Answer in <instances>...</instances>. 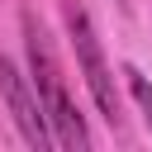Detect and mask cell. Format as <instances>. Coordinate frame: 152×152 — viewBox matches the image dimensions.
<instances>
[{"label": "cell", "mask_w": 152, "mask_h": 152, "mask_svg": "<svg viewBox=\"0 0 152 152\" xmlns=\"http://www.w3.org/2000/svg\"><path fill=\"white\" fill-rule=\"evenodd\" d=\"M0 95H5V104H10V114H14V124H19V133H24L28 147H38V152L57 147V142H52V128H48V114H43V100H38V90H33V81H28L10 57H0Z\"/></svg>", "instance_id": "obj_3"}, {"label": "cell", "mask_w": 152, "mask_h": 152, "mask_svg": "<svg viewBox=\"0 0 152 152\" xmlns=\"http://www.w3.org/2000/svg\"><path fill=\"white\" fill-rule=\"evenodd\" d=\"M66 33H71V48H76V62H81V76L100 104V114L109 124H119V90H114V71L104 62V48H100V33L90 24V14L81 5H66Z\"/></svg>", "instance_id": "obj_2"}, {"label": "cell", "mask_w": 152, "mask_h": 152, "mask_svg": "<svg viewBox=\"0 0 152 152\" xmlns=\"http://www.w3.org/2000/svg\"><path fill=\"white\" fill-rule=\"evenodd\" d=\"M124 76H128V90H133V100H138V109H142V124L152 128V86H147V76H142L138 66H124Z\"/></svg>", "instance_id": "obj_4"}, {"label": "cell", "mask_w": 152, "mask_h": 152, "mask_svg": "<svg viewBox=\"0 0 152 152\" xmlns=\"http://www.w3.org/2000/svg\"><path fill=\"white\" fill-rule=\"evenodd\" d=\"M119 5H128V0H119Z\"/></svg>", "instance_id": "obj_5"}, {"label": "cell", "mask_w": 152, "mask_h": 152, "mask_svg": "<svg viewBox=\"0 0 152 152\" xmlns=\"http://www.w3.org/2000/svg\"><path fill=\"white\" fill-rule=\"evenodd\" d=\"M19 28H24V57H28V81L43 100V114H48V128H52V142L57 147H90V133H86V119L76 114L71 95H66V81H62V66H57V52H52V38L48 28L38 24L33 10L19 14Z\"/></svg>", "instance_id": "obj_1"}]
</instances>
